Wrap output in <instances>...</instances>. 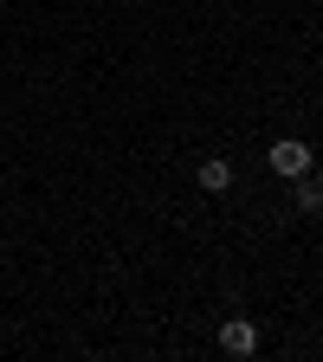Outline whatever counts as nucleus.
Here are the masks:
<instances>
[{
	"mask_svg": "<svg viewBox=\"0 0 323 362\" xmlns=\"http://www.w3.org/2000/svg\"><path fill=\"white\" fill-rule=\"evenodd\" d=\"M271 175H285V181H298V175H310L317 168V156H310V143H298V136H285V143H271Z\"/></svg>",
	"mask_w": 323,
	"mask_h": 362,
	"instance_id": "1",
	"label": "nucleus"
},
{
	"mask_svg": "<svg viewBox=\"0 0 323 362\" xmlns=\"http://www.w3.org/2000/svg\"><path fill=\"white\" fill-rule=\"evenodd\" d=\"M194 181H201L207 194H226V188H233V162H226V156H201L194 162Z\"/></svg>",
	"mask_w": 323,
	"mask_h": 362,
	"instance_id": "2",
	"label": "nucleus"
},
{
	"mask_svg": "<svg viewBox=\"0 0 323 362\" xmlns=\"http://www.w3.org/2000/svg\"><path fill=\"white\" fill-rule=\"evenodd\" d=\"M220 349L226 356H252L259 349V330L246 324V317H226V324H220Z\"/></svg>",
	"mask_w": 323,
	"mask_h": 362,
	"instance_id": "3",
	"label": "nucleus"
},
{
	"mask_svg": "<svg viewBox=\"0 0 323 362\" xmlns=\"http://www.w3.org/2000/svg\"><path fill=\"white\" fill-rule=\"evenodd\" d=\"M298 214H323V181L317 175H298Z\"/></svg>",
	"mask_w": 323,
	"mask_h": 362,
	"instance_id": "4",
	"label": "nucleus"
}]
</instances>
